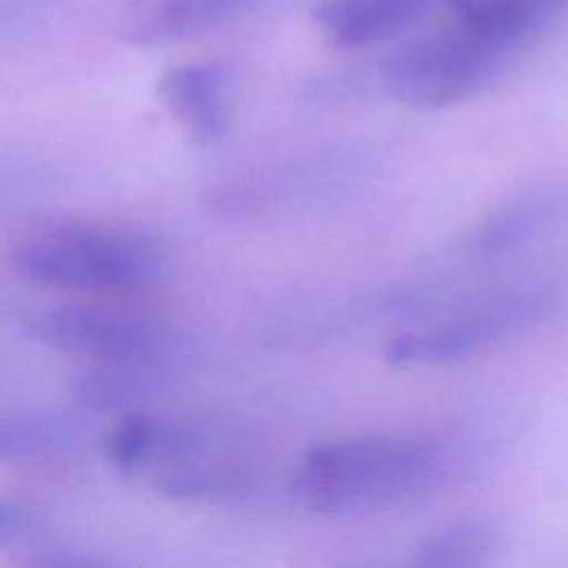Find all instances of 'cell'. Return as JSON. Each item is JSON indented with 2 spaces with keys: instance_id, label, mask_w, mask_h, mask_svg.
I'll return each instance as SVG.
<instances>
[{
  "instance_id": "obj_15",
  "label": "cell",
  "mask_w": 568,
  "mask_h": 568,
  "mask_svg": "<svg viewBox=\"0 0 568 568\" xmlns=\"http://www.w3.org/2000/svg\"><path fill=\"white\" fill-rule=\"evenodd\" d=\"M31 528H33V519L29 513L9 504H0V541L18 539L27 535V530Z\"/></svg>"
},
{
  "instance_id": "obj_11",
  "label": "cell",
  "mask_w": 568,
  "mask_h": 568,
  "mask_svg": "<svg viewBox=\"0 0 568 568\" xmlns=\"http://www.w3.org/2000/svg\"><path fill=\"white\" fill-rule=\"evenodd\" d=\"M439 4L455 20L484 29L517 51L568 9V0H439Z\"/></svg>"
},
{
  "instance_id": "obj_12",
  "label": "cell",
  "mask_w": 568,
  "mask_h": 568,
  "mask_svg": "<svg viewBox=\"0 0 568 568\" xmlns=\"http://www.w3.org/2000/svg\"><path fill=\"white\" fill-rule=\"evenodd\" d=\"M80 428L44 413H0V459H42L71 450Z\"/></svg>"
},
{
  "instance_id": "obj_10",
  "label": "cell",
  "mask_w": 568,
  "mask_h": 568,
  "mask_svg": "<svg viewBox=\"0 0 568 568\" xmlns=\"http://www.w3.org/2000/svg\"><path fill=\"white\" fill-rule=\"evenodd\" d=\"M162 355L133 359H98L78 371L71 393L84 408L100 413H131L155 395L164 379Z\"/></svg>"
},
{
  "instance_id": "obj_8",
  "label": "cell",
  "mask_w": 568,
  "mask_h": 568,
  "mask_svg": "<svg viewBox=\"0 0 568 568\" xmlns=\"http://www.w3.org/2000/svg\"><path fill=\"white\" fill-rule=\"evenodd\" d=\"M204 448L197 426L131 410L104 439L106 459L126 477L153 475L184 462Z\"/></svg>"
},
{
  "instance_id": "obj_4",
  "label": "cell",
  "mask_w": 568,
  "mask_h": 568,
  "mask_svg": "<svg viewBox=\"0 0 568 568\" xmlns=\"http://www.w3.org/2000/svg\"><path fill=\"white\" fill-rule=\"evenodd\" d=\"M24 333L53 351L98 359L164 355L166 331L142 313L95 304H62L24 317Z\"/></svg>"
},
{
  "instance_id": "obj_13",
  "label": "cell",
  "mask_w": 568,
  "mask_h": 568,
  "mask_svg": "<svg viewBox=\"0 0 568 568\" xmlns=\"http://www.w3.org/2000/svg\"><path fill=\"white\" fill-rule=\"evenodd\" d=\"M497 544L495 528L484 519H459L433 530L417 548L413 564L426 568H468L488 561Z\"/></svg>"
},
{
  "instance_id": "obj_1",
  "label": "cell",
  "mask_w": 568,
  "mask_h": 568,
  "mask_svg": "<svg viewBox=\"0 0 568 568\" xmlns=\"http://www.w3.org/2000/svg\"><path fill=\"white\" fill-rule=\"evenodd\" d=\"M442 444L404 435H366L320 444L300 459L291 490L317 513H362L415 499L442 481Z\"/></svg>"
},
{
  "instance_id": "obj_7",
  "label": "cell",
  "mask_w": 568,
  "mask_h": 568,
  "mask_svg": "<svg viewBox=\"0 0 568 568\" xmlns=\"http://www.w3.org/2000/svg\"><path fill=\"white\" fill-rule=\"evenodd\" d=\"M257 0H126L118 33L135 47H164L206 36L240 16Z\"/></svg>"
},
{
  "instance_id": "obj_6",
  "label": "cell",
  "mask_w": 568,
  "mask_h": 568,
  "mask_svg": "<svg viewBox=\"0 0 568 568\" xmlns=\"http://www.w3.org/2000/svg\"><path fill=\"white\" fill-rule=\"evenodd\" d=\"M233 73L220 60L175 64L160 78V98L195 144L224 138L231 122Z\"/></svg>"
},
{
  "instance_id": "obj_2",
  "label": "cell",
  "mask_w": 568,
  "mask_h": 568,
  "mask_svg": "<svg viewBox=\"0 0 568 568\" xmlns=\"http://www.w3.org/2000/svg\"><path fill=\"white\" fill-rule=\"evenodd\" d=\"M11 260L31 284L91 295L144 291L166 268L164 253L151 237L98 224L40 229L13 246Z\"/></svg>"
},
{
  "instance_id": "obj_14",
  "label": "cell",
  "mask_w": 568,
  "mask_h": 568,
  "mask_svg": "<svg viewBox=\"0 0 568 568\" xmlns=\"http://www.w3.org/2000/svg\"><path fill=\"white\" fill-rule=\"evenodd\" d=\"M546 215V206L539 202H517L508 209L495 213L486 224L479 229L475 244L481 251H501L506 246H515L528 233H532Z\"/></svg>"
},
{
  "instance_id": "obj_5",
  "label": "cell",
  "mask_w": 568,
  "mask_h": 568,
  "mask_svg": "<svg viewBox=\"0 0 568 568\" xmlns=\"http://www.w3.org/2000/svg\"><path fill=\"white\" fill-rule=\"evenodd\" d=\"M541 297L532 293L504 295L444 324L404 333L388 342L393 364H450L490 348L517 333L541 313Z\"/></svg>"
},
{
  "instance_id": "obj_3",
  "label": "cell",
  "mask_w": 568,
  "mask_h": 568,
  "mask_svg": "<svg viewBox=\"0 0 568 568\" xmlns=\"http://www.w3.org/2000/svg\"><path fill=\"white\" fill-rule=\"evenodd\" d=\"M517 53L508 42L453 20L397 47L382 64V84L399 102L442 109L488 87Z\"/></svg>"
},
{
  "instance_id": "obj_9",
  "label": "cell",
  "mask_w": 568,
  "mask_h": 568,
  "mask_svg": "<svg viewBox=\"0 0 568 568\" xmlns=\"http://www.w3.org/2000/svg\"><path fill=\"white\" fill-rule=\"evenodd\" d=\"M439 0H320L313 22L337 49L393 40L422 22Z\"/></svg>"
}]
</instances>
